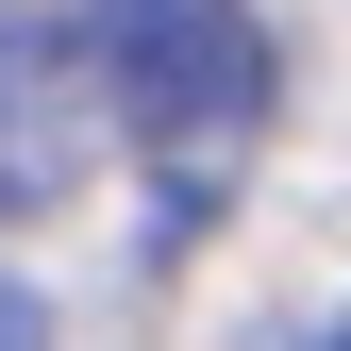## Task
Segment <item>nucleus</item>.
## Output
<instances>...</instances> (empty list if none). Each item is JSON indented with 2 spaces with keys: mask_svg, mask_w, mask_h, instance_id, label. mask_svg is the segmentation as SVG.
I'll return each mask as SVG.
<instances>
[{
  "mask_svg": "<svg viewBox=\"0 0 351 351\" xmlns=\"http://www.w3.org/2000/svg\"><path fill=\"white\" fill-rule=\"evenodd\" d=\"M67 201V0H0V217Z\"/></svg>",
  "mask_w": 351,
  "mask_h": 351,
  "instance_id": "obj_2",
  "label": "nucleus"
},
{
  "mask_svg": "<svg viewBox=\"0 0 351 351\" xmlns=\"http://www.w3.org/2000/svg\"><path fill=\"white\" fill-rule=\"evenodd\" d=\"M0 351H51V318H34V285L0 268Z\"/></svg>",
  "mask_w": 351,
  "mask_h": 351,
  "instance_id": "obj_3",
  "label": "nucleus"
},
{
  "mask_svg": "<svg viewBox=\"0 0 351 351\" xmlns=\"http://www.w3.org/2000/svg\"><path fill=\"white\" fill-rule=\"evenodd\" d=\"M84 67H101L117 134L167 167V201H217L268 134V17L251 0H84Z\"/></svg>",
  "mask_w": 351,
  "mask_h": 351,
  "instance_id": "obj_1",
  "label": "nucleus"
}]
</instances>
